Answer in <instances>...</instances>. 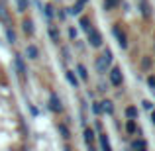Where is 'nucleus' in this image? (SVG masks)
I'll return each mask as SVG.
<instances>
[{"mask_svg":"<svg viewBox=\"0 0 155 151\" xmlns=\"http://www.w3.org/2000/svg\"><path fill=\"white\" fill-rule=\"evenodd\" d=\"M140 10H141V14H143L145 18H149V16H151V6H149L147 0H141V2H140Z\"/></svg>","mask_w":155,"mask_h":151,"instance_id":"obj_9","label":"nucleus"},{"mask_svg":"<svg viewBox=\"0 0 155 151\" xmlns=\"http://www.w3.org/2000/svg\"><path fill=\"white\" fill-rule=\"evenodd\" d=\"M57 128H59V133H61L63 140H71V130L67 128V124H59Z\"/></svg>","mask_w":155,"mask_h":151,"instance_id":"obj_10","label":"nucleus"},{"mask_svg":"<svg viewBox=\"0 0 155 151\" xmlns=\"http://www.w3.org/2000/svg\"><path fill=\"white\" fill-rule=\"evenodd\" d=\"M132 149H147V143L143 140H136L132 141Z\"/></svg>","mask_w":155,"mask_h":151,"instance_id":"obj_20","label":"nucleus"},{"mask_svg":"<svg viewBox=\"0 0 155 151\" xmlns=\"http://www.w3.org/2000/svg\"><path fill=\"white\" fill-rule=\"evenodd\" d=\"M43 12H45V18H47V20H51V18H53V14H55V12H53V6H51V4H47Z\"/></svg>","mask_w":155,"mask_h":151,"instance_id":"obj_26","label":"nucleus"},{"mask_svg":"<svg viewBox=\"0 0 155 151\" xmlns=\"http://www.w3.org/2000/svg\"><path fill=\"white\" fill-rule=\"evenodd\" d=\"M14 63H16V69H18V75L24 79V77H26V73H28V71H26V65H24V59H22L20 55H16Z\"/></svg>","mask_w":155,"mask_h":151,"instance_id":"obj_6","label":"nucleus"},{"mask_svg":"<svg viewBox=\"0 0 155 151\" xmlns=\"http://www.w3.org/2000/svg\"><path fill=\"white\" fill-rule=\"evenodd\" d=\"M92 112H94V114H100V112H102V110H100V102L92 104Z\"/></svg>","mask_w":155,"mask_h":151,"instance_id":"obj_29","label":"nucleus"},{"mask_svg":"<svg viewBox=\"0 0 155 151\" xmlns=\"http://www.w3.org/2000/svg\"><path fill=\"white\" fill-rule=\"evenodd\" d=\"M126 118H134V120L137 118V108L136 106H128V108H126Z\"/></svg>","mask_w":155,"mask_h":151,"instance_id":"obj_19","label":"nucleus"},{"mask_svg":"<svg viewBox=\"0 0 155 151\" xmlns=\"http://www.w3.org/2000/svg\"><path fill=\"white\" fill-rule=\"evenodd\" d=\"M0 20L8 24V12H6V8H4V4H0Z\"/></svg>","mask_w":155,"mask_h":151,"instance_id":"obj_24","label":"nucleus"},{"mask_svg":"<svg viewBox=\"0 0 155 151\" xmlns=\"http://www.w3.org/2000/svg\"><path fill=\"white\" fill-rule=\"evenodd\" d=\"M6 38H8V41H10V43H16V34H14V30H10V28H8V30H6Z\"/></svg>","mask_w":155,"mask_h":151,"instance_id":"obj_25","label":"nucleus"},{"mask_svg":"<svg viewBox=\"0 0 155 151\" xmlns=\"http://www.w3.org/2000/svg\"><path fill=\"white\" fill-rule=\"evenodd\" d=\"M57 16H59V20H65V12L59 10V12H57Z\"/></svg>","mask_w":155,"mask_h":151,"instance_id":"obj_33","label":"nucleus"},{"mask_svg":"<svg viewBox=\"0 0 155 151\" xmlns=\"http://www.w3.org/2000/svg\"><path fill=\"white\" fill-rule=\"evenodd\" d=\"M98 140H100V147L106 149V151H110V143H108V137H106V133H100Z\"/></svg>","mask_w":155,"mask_h":151,"instance_id":"obj_18","label":"nucleus"},{"mask_svg":"<svg viewBox=\"0 0 155 151\" xmlns=\"http://www.w3.org/2000/svg\"><path fill=\"white\" fill-rule=\"evenodd\" d=\"M110 83L114 84V87H122V80H124V77H122V71L118 67H112L110 69Z\"/></svg>","mask_w":155,"mask_h":151,"instance_id":"obj_3","label":"nucleus"},{"mask_svg":"<svg viewBox=\"0 0 155 151\" xmlns=\"http://www.w3.org/2000/svg\"><path fill=\"white\" fill-rule=\"evenodd\" d=\"M88 43H91L92 47H100L102 45V35H100L98 30H94V28L88 30Z\"/></svg>","mask_w":155,"mask_h":151,"instance_id":"obj_2","label":"nucleus"},{"mask_svg":"<svg viewBox=\"0 0 155 151\" xmlns=\"http://www.w3.org/2000/svg\"><path fill=\"white\" fill-rule=\"evenodd\" d=\"M22 28H24V31H26L28 35H34V22H31L30 18L22 22Z\"/></svg>","mask_w":155,"mask_h":151,"instance_id":"obj_11","label":"nucleus"},{"mask_svg":"<svg viewBox=\"0 0 155 151\" xmlns=\"http://www.w3.org/2000/svg\"><path fill=\"white\" fill-rule=\"evenodd\" d=\"M18 2V12H26L28 10V2L30 0H16Z\"/></svg>","mask_w":155,"mask_h":151,"instance_id":"obj_23","label":"nucleus"},{"mask_svg":"<svg viewBox=\"0 0 155 151\" xmlns=\"http://www.w3.org/2000/svg\"><path fill=\"white\" fill-rule=\"evenodd\" d=\"M81 12H83V4H81L79 0H77V2H75V6H71V8H69V14H71V16H81Z\"/></svg>","mask_w":155,"mask_h":151,"instance_id":"obj_14","label":"nucleus"},{"mask_svg":"<svg viewBox=\"0 0 155 151\" xmlns=\"http://www.w3.org/2000/svg\"><path fill=\"white\" fill-rule=\"evenodd\" d=\"M141 69H143V71H149V69H151V57H143V59H141Z\"/></svg>","mask_w":155,"mask_h":151,"instance_id":"obj_22","label":"nucleus"},{"mask_svg":"<svg viewBox=\"0 0 155 151\" xmlns=\"http://www.w3.org/2000/svg\"><path fill=\"white\" fill-rule=\"evenodd\" d=\"M77 75L83 80H88V73H87V67H84V65H77Z\"/></svg>","mask_w":155,"mask_h":151,"instance_id":"obj_17","label":"nucleus"},{"mask_svg":"<svg viewBox=\"0 0 155 151\" xmlns=\"http://www.w3.org/2000/svg\"><path fill=\"white\" fill-rule=\"evenodd\" d=\"M65 75H67V80H69V83H71V87L79 88V79H77L75 71H67V73H65Z\"/></svg>","mask_w":155,"mask_h":151,"instance_id":"obj_12","label":"nucleus"},{"mask_svg":"<svg viewBox=\"0 0 155 151\" xmlns=\"http://www.w3.org/2000/svg\"><path fill=\"white\" fill-rule=\"evenodd\" d=\"M69 38H71V39H77V31H75V28H71V30H69Z\"/></svg>","mask_w":155,"mask_h":151,"instance_id":"obj_30","label":"nucleus"},{"mask_svg":"<svg viewBox=\"0 0 155 151\" xmlns=\"http://www.w3.org/2000/svg\"><path fill=\"white\" fill-rule=\"evenodd\" d=\"M114 35L118 38V45H120L122 49H126V47H128V39H126V34L120 30V26H118V24L114 26Z\"/></svg>","mask_w":155,"mask_h":151,"instance_id":"obj_4","label":"nucleus"},{"mask_svg":"<svg viewBox=\"0 0 155 151\" xmlns=\"http://www.w3.org/2000/svg\"><path fill=\"white\" fill-rule=\"evenodd\" d=\"M141 104H143V108H147V110H151V108H153V104H151V102H149V100H143V102H141Z\"/></svg>","mask_w":155,"mask_h":151,"instance_id":"obj_31","label":"nucleus"},{"mask_svg":"<svg viewBox=\"0 0 155 151\" xmlns=\"http://www.w3.org/2000/svg\"><path fill=\"white\" fill-rule=\"evenodd\" d=\"M110 63H112V51L106 49L100 57H96V71H98V75H106L108 73Z\"/></svg>","mask_w":155,"mask_h":151,"instance_id":"obj_1","label":"nucleus"},{"mask_svg":"<svg viewBox=\"0 0 155 151\" xmlns=\"http://www.w3.org/2000/svg\"><path fill=\"white\" fill-rule=\"evenodd\" d=\"M147 84H149L151 88H155V75H149V77H147Z\"/></svg>","mask_w":155,"mask_h":151,"instance_id":"obj_28","label":"nucleus"},{"mask_svg":"<svg viewBox=\"0 0 155 151\" xmlns=\"http://www.w3.org/2000/svg\"><path fill=\"white\" fill-rule=\"evenodd\" d=\"M49 108L53 110V112H61V110H63L61 98H59L57 94H51V96H49Z\"/></svg>","mask_w":155,"mask_h":151,"instance_id":"obj_5","label":"nucleus"},{"mask_svg":"<svg viewBox=\"0 0 155 151\" xmlns=\"http://www.w3.org/2000/svg\"><path fill=\"white\" fill-rule=\"evenodd\" d=\"M126 132H128V133H136V132H137V126H136V120H134V118H128V124H126Z\"/></svg>","mask_w":155,"mask_h":151,"instance_id":"obj_16","label":"nucleus"},{"mask_svg":"<svg viewBox=\"0 0 155 151\" xmlns=\"http://www.w3.org/2000/svg\"><path fill=\"white\" fill-rule=\"evenodd\" d=\"M92 140H94V132H92L91 128H87L84 130V141H87V145L92 149Z\"/></svg>","mask_w":155,"mask_h":151,"instance_id":"obj_13","label":"nucleus"},{"mask_svg":"<svg viewBox=\"0 0 155 151\" xmlns=\"http://www.w3.org/2000/svg\"><path fill=\"white\" fill-rule=\"evenodd\" d=\"M98 90H100V92H104V90H108V87H106L104 83H100V84H98Z\"/></svg>","mask_w":155,"mask_h":151,"instance_id":"obj_32","label":"nucleus"},{"mask_svg":"<svg viewBox=\"0 0 155 151\" xmlns=\"http://www.w3.org/2000/svg\"><path fill=\"white\" fill-rule=\"evenodd\" d=\"M116 6H120V0H104V10H112Z\"/></svg>","mask_w":155,"mask_h":151,"instance_id":"obj_21","label":"nucleus"},{"mask_svg":"<svg viewBox=\"0 0 155 151\" xmlns=\"http://www.w3.org/2000/svg\"><path fill=\"white\" fill-rule=\"evenodd\" d=\"M100 110L106 112V114H112L114 112V102L112 100H102L100 102Z\"/></svg>","mask_w":155,"mask_h":151,"instance_id":"obj_8","label":"nucleus"},{"mask_svg":"<svg viewBox=\"0 0 155 151\" xmlns=\"http://www.w3.org/2000/svg\"><path fill=\"white\" fill-rule=\"evenodd\" d=\"M81 28H83V30H91V20L88 18H81Z\"/></svg>","mask_w":155,"mask_h":151,"instance_id":"obj_27","label":"nucleus"},{"mask_svg":"<svg viewBox=\"0 0 155 151\" xmlns=\"http://www.w3.org/2000/svg\"><path fill=\"white\" fill-rule=\"evenodd\" d=\"M79 2H81V4H83V6H84V4H87V2H88V0H79Z\"/></svg>","mask_w":155,"mask_h":151,"instance_id":"obj_35","label":"nucleus"},{"mask_svg":"<svg viewBox=\"0 0 155 151\" xmlns=\"http://www.w3.org/2000/svg\"><path fill=\"white\" fill-rule=\"evenodd\" d=\"M26 55H28V59H38V57H39V49L34 45V43H30V45L26 47Z\"/></svg>","mask_w":155,"mask_h":151,"instance_id":"obj_7","label":"nucleus"},{"mask_svg":"<svg viewBox=\"0 0 155 151\" xmlns=\"http://www.w3.org/2000/svg\"><path fill=\"white\" fill-rule=\"evenodd\" d=\"M49 38H51V41H55V43H59V41H61L59 30H57L55 26H51V28H49Z\"/></svg>","mask_w":155,"mask_h":151,"instance_id":"obj_15","label":"nucleus"},{"mask_svg":"<svg viewBox=\"0 0 155 151\" xmlns=\"http://www.w3.org/2000/svg\"><path fill=\"white\" fill-rule=\"evenodd\" d=\"M151 120H153V124H155V112H151Z\"/></svg>","mask_w":155,"mask_h":151,"instance_id":"obj_34","label":"nucleus"}]
</instances>
